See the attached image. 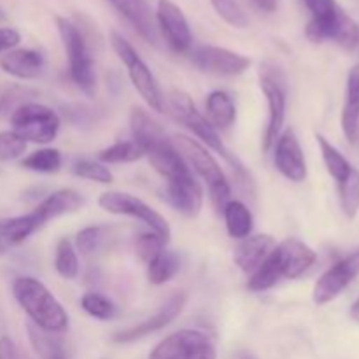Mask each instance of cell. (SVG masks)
Here are the masks:
<instances>
[{
	"mask_svg": "<svg viewBox=\"0 0 359 359\" xmlns=\"http://www.w3.org/2000/svg\"><path fill=\"white\" fill-rule=\"evenodd\" d=\"M186 302H188V294L184 291H179V293L172 294L158 312H154L151 318L144 319L139 325H133L130 328L123 330V332L116 333L114 342L116 344H132L137 342L140 339H146L147 335H153V333L161 332L163 328H167L186 307Z\"/></svg>",
	"mask_w": 359,
	"mask_h": 359,
	"instance_id": "5bb4252c",
	"label": "cell"
},
{
	"mask_svg": "<svg viewBox=\"0 0 359 359\" xmlns=\"http://www.w3.org/2000/svg\"><path fill=\"white\" fill-rule=\"evenodd\" d=\"M305 6L309 7L312 14V20H319V18H326L330 14L335 13L339 9V2L337 0H304Z\"/></svg>",
	"mask_w": 359,
	"mask_h": 359,
	"instance_id": "60d3db41",
	"label": "cell"
},
{
	"mask_svg": "<svg viewBox=\"0 0 359 359\" xmlns=\"http://www.w3.org/2000/svg\"><path fill=\"white\" fill-rule=\"evenodd\" d=\"M207 119L216 130H228L233 126L237 119V107L235 102L226 91L216 90L205 100Z\"/></svg>",
	"mask_w": 359,
	"mask_h": 359,
	"instance_id": "d4e9b609",
	"label": "cell"
},
{
	"mask_svg": "<svg viewBox=\"0 0 359 359\" xmlns=\"http://www.w3.org/2000/svg\"><path fill=\"white\" fill-rule=\"evenodd\" d=\"M170 105L172 109H174L175 116L179 118V121L184 123V125L195 133L198 142H202L207 149L216 151V153L221 154L228 163L233 165V168L242 172L241 165L237 163V160H233L230 151L226 149V146H224L223 140H221L217 130L214 128V126L210 125L209 119L196 109V105L193 104L189 95L182 93V91H174V93L170 95Z\"/></svg>",
	"mask_w": 359,
	"mask_h": 359,
	"instance_id": "52a82bcc",
	"label": "cell"
},
{
	"mask_svg": "<svg viewBox=\"0 0 359 359\" xmlns=\"http://www.w3.org/2000/svg\"><path fill=\"white\" fill-rule=\"evenodd\" d=\"M4 20H6V13H4V11L0 9V21H4Z\"/></svg>",
	"mask_w": 359,
	"mask_h": 359,
	"instance_id": "bcb514c9",
	"label": "cell"
},
{
	"mask_svg": "<svg viewBox=\"0 0 359 359\" xmlns=\"http://www.w3.org/2000/svg\"><path fill=\"white\" fill-rule=\"evenodd\" d=\"M98 205L109 214H114V216H128L135 217V219L142 221L146 226L151 228V231L158 233L160 237H163L165 241H170V224L168 221L161 216L158 210H154L153 207L147 205L144 200L137 198L135 195H130V193H121V191H109L98 198Z\"/></svg>",
	"mask_w": 359,
	"mask_h": 359,
	"instance_id": "ba28073f",
	"label": "cell"
},
{
	"mask_svg": "<svg viewBox=\"0 0 359 359\" xmlns=\"http://www.w3.org/2000/svg\"><path fill=\"white\" fill-rule=\"evenodd\" d=\"M27 332L28 340H30L39 359H69L67 358L65 344L62 342V339L56 333L44 332V330L37 328L32 323L27 326Z\"/></svg>",
	"mask_w": 359,
	"mask_h": 359,
	"instance_id": "83f0119b",
	"label": "cell"
},
{
	"mask_svg": "<svg viewBox=\"0 0 359 359\" xmlns=\"http://www.w3.org/2000/svg\"><path fill=\"white\" fill-rule=\"evenodd\" d=\"M146 42L158 44V28L147 0H107Z\"/></svg>",
	"mask_w": 359,
	"mask_h": 359,
	"instance_id": "d6986e66",
	"label": "cell"
},
{
	"mask_svg": "<svg viewBox=\"0 0 359 359\" xmlns=\"http://www.w3.org/2000/svg\"><path fill=\"white\" fill-rule=\"evenodd\" d=\"M165 245H167V241L163 237H160L154 231H149V233H144L139 237V241H137V252H139L144 262L149 263L151 259L156 258L163 251Z\"/></svg>",
	"mask_w": 359,
	"mask_h": 359,
	"instance_id": "ab89813d",
	"label": "cell"
},
{
	"mask_svg": "<svg viewBox=\"0 0 359 359\" xmlns=\"http://www.w3.org/2000/svg\"><path fill=\"white\" fill-rule=\"evenodd\" d=\"M179 270H181V258L177 252L163 249L156 258L147 263V279L154 286H161L174 279Z\"/></svg>",
	"mask_w": 359,
	"mask_h": 359,
	"instance_id": "f1b7e54d",
	"label": "cell"
},
{
	"mask_svg": "<svg viewBox=\"0 0 359 359\" xmlns=\"http://www.w3.org/2000/svg\"><path fill=\"white\" fill-rule=\"evenodd\" d=\"M0 69L16 79H39L46 70V56L39 49H11L0 58Z\"/></svg>",
	"mask_w": 359,
	"mask_h": 359,
	"instance_id": "e0dca14e",
	"label": "cell"
},
{
	"mask_svg": "<svg viewBox=\"0 0 359 359\" xmlns=\"http://www.w3.org/2000/svg\"><path fill=\"white\" fill-rule=\"evenodd\" d=\"M149 359H216V347L205 333L181 330L161 340Z\"/></svg>",
	"mask_w": 359,
	"mask_h": 359,
	"instance_id": "9c48e42d",
	"label": "cell"
},
{
	"mask_svg": "<svg viewBox=\"0 0 359 359\" xmlns=\"http://www.w3.org/2000/svg\"><path fill=\"white\" fill-rule=\"evenodd\" d=\"M276 245L277 244L276 241H273L272 235H249L248 238L241 241V244L237 245L233 259L242 272L251 276V273L265 262V258L272 252V249L276 248Z\"/></svg>",
	"mask_w": 359,
	"mask_h": 359,
	"instance_id": "ffe728a7",
	"label": "cell"
},
{
	"mask_svg": "<svg viewBox=\"0 0 359 359\" xmlns=\"http://www.w3.org/2000/svg\"><path fill=\"white\" fill-rule=\"evenodd\" d=\"M359 276V249L353 255L337 262L332 269L326 270L314 286V302L326 305L339 298L351 283Z\"/></svg>",
	"mask_w": 359,
	"mask_h": 359,
	"instance_id": "4fadbf2b",
	"label": "cell"
},
{
	"mask_svg": "<svg viewBox=\"0 0 359 359\" xmlns=\"http://www.w3.org/2000/svg\"><path fill=\"white\" fill-rule=\"evenodd\" d=\"M280 279H283V266H280V259L277 256L276 248H273L272 252L265 258V262L249 276L248 287L252 293H262V291L272 290Z\"/></svg>",
	"mask_w": 359,
	"mask_h": 359,
	"instance_id": "4316f807",
	"label": "cell"
},
{
	"mask_svg": "<svg viewBox=\"0 0 359 359\" xmlns=\"http://www.w3.org/2000/svg\"><path fill=\"white\" fill-rule=\"evenodd\" d=\"M342 130L351 144L359 140V65L349 70L346 84V100L342 107Z\"/></svg>",
	"mask_w": 359,
	"mask_h": 359,
	"instance_id": "7402d4cb",
	"label": "cell"
},
{
	"mask_svg": "<svg viewBox=\"0 0 359 359\" xmlns=\"http://www.w3.org/2000/svg\"><path fill=\"white\" fill-rule=\"evenodd\" d=\"M259 84L269 105V121L263 133V151L269 153L283 133L284 119H286V79L279 67L265 65L259 72Z\"/></svg>",
	"mask_w": 359,
	"mask_h": 359,
	"instance_id": "8992f818",
	"label": "cell"
},
{
	"mask_svg": "<svg viewBox=\"0 0 359 359\" xmlns=\"http://www.w3.org/2000/svg\"><path fill=\"white\" fill-rule=\"evenodd\" d=\"M81 205H83V196H81V193L72 188H63L51 193L49 196H46V198L35 207L34 214L37 216L39 223L44 226L46 223L56 219V217L76 212L77 209H81Z\"/></svg>",
	"mask_w": 359,
	"mask_h": 359,
	"instance_id": "44dd1931",
	"label": "cell"
},
{
	"mask_svg": "<svg viewBox=\"0 0 359 359\" xmlns=\"http://www.w3.org/2000/svg\"><path fill=\"white\" fill-rule=\"evenodd\" d=\"M130 130H132L133 140L142 147L144 154L158 144L168 140L165 130L140 107H133L132 114H130Z\"/></svg>",
	"mask_w": 359,
	"mask_h": 359,
	"instance_id": "603a6c76",
	"label": "cell"
},
{
	"mask_svg": "<svg viewBox=\"0 0 359 359\" xmlns=\"http://www.w3.org/2000/svg\"><path fill=\"white\" fill-rule=\"evenodd\" d=\"M172 142H174L179 154L184 158L186 163L189 165V168H193L205 181L210 202L216 207L217 212H221L224 205L231 200V188L216 158L202 142H198L193 137L175 135Z\"/></svg>",
	"mask_w": 359,
	"mask_h": 359,
	"instance_id": "7a4b0ae2",
	"label": "cell"
},
{
	"mask_svg": "<svg viewBox=\"0 0 359 359\" xmlns=\"http://www.w3.org/2000/svg\"><path fill=\"white\" fill-rule=\"evenodd\" d=\"M21 41V35L16 28L2 27L0 28V53H7L16 48Z\"/></svg>",
	"mask_w": 359,
	"mask_h": 359,
	"instance_id": "b9f144b4",
	"label": "cell"
},
{
	"mask_svg": "<svg viewBox=\"0 0 359 359\" xmlns=\"http://www.w3.org/2000/svg\"><path fill=\"white\" fill-rule=\"evenodd\" d=\"M81 307L88 316L98 321H111L116 318V305L104 294L86 293L81 298Z\"/></svg>",
	"mask_w": 359,
	"mask_h": 359,
	"instance_id": "e575fe53",
	"label": "cell"
},
{
	"mask_svg": "<svg viewBox=\"0 0 359 359\" xmlns=\"http://www.w3.org/2000/svg\"><path fill=\"white\" fill-rule=\"evenodd\" d=\"M221 212H223L226 231L231 238L244 241L249 235H252L255 217H252V212L245 203L238 202V200H230Z\"/></svg>",
	"mask_w": 359,
	"mask_h": 359,
	"instance_id": "484cf974",
	"label": "cell"
},
{
	"mask_svg": "<svg viewBox=\"0 0 359 359\" xmlns=\"http://www.w3.org/2000/svg\"><path fill=\"white\" fill-rule=\"evenodd\" d=\"M191 62L202 72L219 77H235L251 67V58L219 46H198L191 49Z\"/></svg>",
	"mask_w": 359,
	"mask_h": 359,
	"instance_id": "8fae6325",
	"label": "cell"
},
{
	"mask_svg": "<svg viewBox=\"0 0 359 359\" xmlns=\"http://www.w3.org/2000/svg\"><path fill=\"white\" fill-rule=\"evenodd\" d=\"M168 203L186 217H196L203 205V191L193 174L167 182L165 189Z\"/></svg>",
	"mask_w": 359,
	"mask_h": 359,
	"instance_id": "2e32d148",
	"label": "cell"
},
{
	"mask_svg": "<svg viewBox=\"0 0 359 359\" xmlns=\"http://www.w3.org/2000/svg\"><path fill=\"white\" fill-rule=\"evenodd\" d=\"M11 125L13 132H16L27 142L49 144L58 135L62 119L48 105L25 102L13 111Z\"/></svg>",
	"mask_w": 359,
	"mask_h": 359,
	"instance_id": "5b68a950",
	"label": "cell"
},
{
	"mask_svg": "<svg viewBox=\"0 0 359 359\" xmlns=\"http://www.w3.org/2000/svg\"><path fill=\"white\" fill-rule=\"evenodd\" d=\"M276 251L280 259L284 279H300L318 259L314 249L298 238H286L276 245Z\"/></svg>",
	"mask_w": 359,
	"mask_h": 359,
	"instance_id": "ac0fdd59",
	"label": "cell"
},
{
	"mask_svg": "<svg viewBox=\"0 0 359 359\" xmlns=\"http://www.w3.org/2000/svg\"><path fill=\"white\" fill-rule=\"evenodd\" d=\"M0 359H21L20 351H18V347L14 346L9 337L0 339Z\"/></svg>",
	"mask_w": 359,
	"mask_h": 359,
	"instance_id": "7bdbcfd3",
	"label": "cell"
},
{
	"mask_svg": "<svg viewBox=\"0 0 359 359\" xmlns=\"http://www.w3.org/2000/svg\"><path fill=\"white\" fill-rule=\"evenodd\" d=\"M273 147V165L279 174L291 182H304L307 179V161L293 130L280 133Z\"/></svg>",
	"mask_w": 359,
	"mask_h": 359,
	"instance_id": "9a60e30c",
	"label": "cell"
},
{
	"mask_svg": "<svg viewBox=\"0 0 359 359\" xmlns=\"http://www.w3.org/2000/svg\"><path fill=\"white\" fill-rule=\"evenodd\" d=\"M55 269L60 277L67 280L76 279L79 273V258H77V249L69 238H62L56 244L55 252Z\"/></svg>",
	"mask_w": 359,
	"mask_h": 359,
	"instance_id": "d6a6232c",
	"label": "cell"
},
{
	"mask_svg": "<svg viewBox=\"0 0 359 359\" xmlns=\"http://www.w3.org/2000/svg\"><path fill=\"white\" fill-rule=\"evenodd\" d=\"M146 156L142 147L135 140H119L112 146L105 147L98 153V161L104 165L107 163H133Z\"/></svg>",
	"mask_w": 359,
	"mask_h": 359,
	"instance_id": "4dcf8cb0",
	"label": "cell"
},
{
	"mask_svg": "<svg viewBox=\"0 0 359 359\" xmlns=\"http://www.w3.org/2000/svg\"><path fill=\"white\" fill-rule=\"evenodd\" d=\"M13 294L34 326L56 335L69 328L67 311L39 279L18 277L13 283Z\"/></svg>",
	"mask_w": 359,
	"mask_h": 359,
	"instance_id": "6da1fadb",
	"label": "cell"
},
{
	"mask_svg": "<svg viewBox=\"0 0 359 359\" xmlns=\"http://www.w3.org/2000/svg\"><path fill=\"white\" fill-rule=\"evenodd\" d=\"M340 205L344 214L349 219H354L359 212V170L353 167V170L347 174L344 181L339 182Z\"/></svg>",
	"mask_w": 359,
	"mask_h": 359,
	"instance_id": "836d02e7",
	"label": "cell"
},
{
	"mask_svg": "<svg viewBox=\"0 0 359 359\" xmlns=\"http://www.w3.org/2000/svg\"><path fill=\"white\" fill-rule=\"evenodd\" d=\"M27 140L21 139L16 132H0V161H14L27 151Z\"/></svg>",
	"mask_w": 359,
	"mask_h": 359,
	"instance_id": "f35d334b",
	"label": "cell"
},
{
	"mask_svg": "<svg viewBox=\"0 0 359 359\" xmlns=\"http://www.w3.org/2000/svg\"><path fill=\"white\" fill-rule=\"evenodd\" d=\"M251 2L263 13H273L279 6V0H251Z\"/></svg>",
	"mask_w": 359,
	"mask_h": 359,
	"instance_id": "ee69618b",
	"label": "cell"
},
{
	"mask_svg": "<svg viewBox=\"0 0 359 359\" xmlns=\"http://www.w3.org/2000/svg\"><path fill=\"white\" fill-rule=\"evenodd\" d=\"M107 238L105 226H86L76 235V249L84 256H91L100 251Z\"/></svg>",
	"mask_w": 359,
	"mask_h": 359,
	"instance_id": "d590c367",
	"label": "cell"
},
{
	"mask_svg": "<svg viewBox=\"0 0 359 359\" xmlns=\"http://www.w3.org/2000/svg\"><path fill=\"white\" fill-rule=\"evenodd\" d=\"M305 35L309 41L325 42L333 41L344 49H354L359 44V27L356 21L340 7L337 13L332 16L321 18V20H311L307 28H305Z\"/></svg>",
	"mask_w": 359,
	"mask_h": 359,
	"instance_id": "30bf717a",
	"label": "cell"
},
{
	"mask_svg": "<svg viewBox=\"0 0 359 359\" xmlns=\"http://www.w3.org/2000/svg\"><path fill=\"white\" fill-rule=\"evenodd\" d=\"M20 165L27 170L39 172V174H55L62 167V153L53 147H44L25 156Z\"/></svg>",
	"mask_w": 359,
	"mask_h": 359,
	"instance_id": "1f68e13d",
	"label": "cell"
},
{
	"mask_svg": "<svg viewBox=\"0 0 359 359\" xmlns=\"http://www.w3.org/2000/svg\"><path fill=\"white\" fill-rule=\"evenodd\" d=\"M316 139H318V146H319V151H321V156H323V161H325L326 170H328V174L332 175V177L337 181V184H339V182L344 181V179L347 177V174L353 170V165H351L349 160H347V158L344 156V154L340 153L332 142H328L325 137L318 133Z\"/></svg>",
	"mask_w": 359,
	"mask_h": 359,
	"instance_id": "f546056e",
	"label": "cell"
},
{
	"mask_svg": "<svg viewBox=\"0 0 359 359\" xmlns=\"http://www.w3.org/2000/svg\"><path fill=\"white\" fill-rule=\"evenodd\" d=\"M241 359H256V358H252V356H249V354H244V356H242Z\"/></svg>",
	"mask_w": 359,
	"mask_h": 359,
	"instance_id": "7dc6e473",
	"label": "cell"
},
{
	"mask_svg": "<svg viewBox=\"0 0 359 359\" xmlns=\"http://www.w3.org/2000/svg\"><path fill=\"white\" fill-rule=\"evenodd\" d=\"M216 13L235 28H245L249 25L244 9L237 4V0H210Z\"/></svg>",
	"mask_w": 359,
	"mask_h": 359,
	"instance_id": "74e56055",
	"label": "cell"
},
{
	"mask_svg": "<svg viewBox=\"0 0 359 359\" xmlns=\"http://www.w3.org/2000/svg\"><path fill=\"white\" fill-rule=\"evenodd\" d=\"M74 174L81 179L100 182V184H109L112 182V172L105 167L102 161L95 160H79L74 163Z\"/></svg>",
	"mask_w": 359,
	"mask_h": 359,
	"instance_id": "8d00e7d4",
	"label": "cell"
},
{
	"mask_svg": "<svg viewBox=\"0 0 359 359\" xmlns=\"http://www.w3.org/2000/svg\"><path fill=\"white\" fill-rule=\"evenodd\" d=\"M41 228L42 224L39 223L34 210L28 214H23V216L0 219V245L7 251L13 245H18L27 241L30 235H34Z\"/></svg>",
	"mask_w": 359,
	"mask_h": 359,
	"instance_id": "cb8c5ba5",
	"label": "cell"
},
{
	"mask_svg": "<svg viewBox=\"0 0 359 359\" xmlns=\"http://www.w3.org/2000/svg\"><path fill=\"white\" fill-rule=\"evenodd\" d=\"M156 28L167 44L175 53H189L193 46V34L188 20L181 7L172 0H158L156 6Z\"/></svg>",
	"mask_w": 359,
	"mask_h": 359,
	"instance_id": "7c38bea8",
	"label": "cell"
},
{
	"mask_svg": "<svg viewBox=\"0 0 359 359\" xmlns=\"http://www.w3.org/2000/svg\"><path fill=\"white\" fill-rule=\"evenodd\" d=\"M60 39L69 60V74L72 83L83 93L93 95L97 88V74H95V62L91 56L90 44L84 35L83 28L74 23L69 18H56Z\"/></svg>",
	"mask_w": 359,
	"mask_h": 359,
	"instance_id": "3957f363",
	"label": "cell"
},
{
	"mask_svg": "<svg viewBox=\"0 0 359 359\" xmlns=\"http://www.w3.org/2000/svg\"><path fill=\"white\" fill-rule=\"evenodd\" d=\"M349 316H351V318L354 319V321L359 323V298H358L356 302H354V304H353V307H351V311H349Z\"/></svg>",
	"mask_w": 359,
	"mask_h": 359,
	"instance_id": "f6af8a7d",
	"label": "cell"
},
{
	"mask_svg": "<svg viewBox=\"0 0 359 359\" xmlns=\"http://www.w3.org/2000/svg\"><path fill=\"white\" fill-rule=\"evenodd\" d=\"M111 44L112 48H114L116 55H118L119 60L123 62V65L126 67L130 81H132L133 88L139 91L142 100L146 102L153 111L165 112V97L163 93H161V88L160 84H158L154 74L151 72V69L147 67V63L142 60V56H140L139 53L135 51V48H133L121 34H118V32H112L111 34Z\"/></svg>",
	"mask_w": 359,
	"mask_h": 359,
	"instance_id": "277c9868",
	"label": "cell"
}]
</instances>
